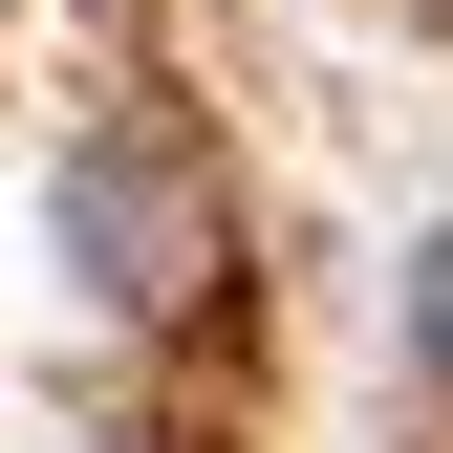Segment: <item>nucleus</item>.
Segmentation results:
<instances>
[{"label":"nucleus","instance_id":"nucleus-2","mask_svg":"<svg viewBox=\"0 0 453 453\" xmlns=\"http://www.w3.org/2000/svg\"><path fill=\"white\" fill-rule=\"evenodd\" d=\"M411 367L453 388V216H432V259H411Z\"/></svg>","mask_w":453,"mask_h":453},{"label":"nucleus","instance_id":"nucleus-1","mask_svg":"<svg viewBox=\"0 0 453 453\" xmlns=\"http://www.w3.org/2000/svg\"><path fill=\"white\" fill-rule=\"evenodd\" d=\"M65 259H87V303H195V195L173 173H151V151H87V173H65Z\"/></svg>","mask_w":453,"mask_h":453}]
</instances>
